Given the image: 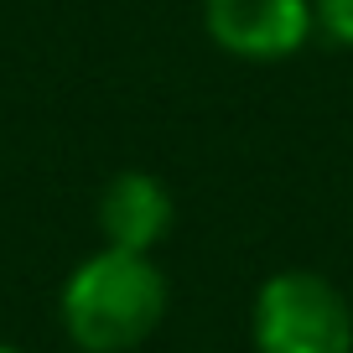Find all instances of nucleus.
Returning <instances> with one entry per match:
<instances>
[{
  "label": "nucleus",
  "instance_id": "f257e3e1",
  "mask_svg": "<svg viewBox=\"0 0 353 353\" xmlns=\"http://www.w3.org/2000/svg\"><path fill=\"white\" fill-rule=\"evenodd\" d=\"M172 286L161 265L135 250H94L73 265L57 296V317L73 348L83 353H130L161 327Z\"/></svg>",
  "mask_w": 353,
  "mask_h": 353
},
{
  "label": "nucleus",
  "instance_id": "f03ea898",
  "mask_svg": "<svg viewBox=\"0 0 353 353\" xmlns=\"http://www.w3.org/2000/svg\"><path fill=\"white\" fill-rule=\"evenodd\" d=\"M254 353H353V307L317 270H276L250 301Z\"/></svg>",
  "mask_w": 353,
  "mask_h": 353
},
{
  "label": "nucleus",
  "instance_id": "7ed1b4c3",
  "mask_svg": "<svg viewBox=\"0 0 353 353\" xmlns=\"http://www.w3.org/2000/svg\"><path fill=\"white\" fill-rule=\"evenodd\" d=\"M203 32L239 63H286L317 32L312 0H203Z\"/></svg>",
  "mask_w": 353,
  "mask_h": 353
},
{
  "label": "nucleus",
  "instance_id": "20e7f679",
  "mask_svg": "<svg viewBox=\"0 0 353 353\" xmlns=\"http://www.w3.org/2000/svg\"><path fill=\"white\" fill-rule=\"evenodd\" d=\"M176 203L161 176L151 172H114L99 192V234L110 250H135L151 254L172 234Z\"/></svg>",
  "mask_w": 353,
  "mask_h": 353
},
{
  "label": "nucleus",
  "instance_id": "39448f33",
  "mask_svg": "<svg viewBox=\"0 0 353 353\" xmlns=\"http://www.w3.org/2000/svg\"><path fill=\"white\" fill-rule=\"evenodd\" d=\"M317 32L338 47H353V0H312Z\"/></svg>",
  "mask_w": 353,
  "mask_h": 353
},
{
  "label": "nucleus",
  "instance_id": "423d86ee",
  "mask_svg": "<svg viewBox=\"0 0 353 353\" xmlns=\"http://www.w3.org/2000/svg\"><path fill=\"white\" fill-rule=\"evenodd\" d=\"M0 353H21V348H6V343H0Z\"/></svg>",
  "mask_w": 353,
  "mask_h": 353
}]
</instances>
